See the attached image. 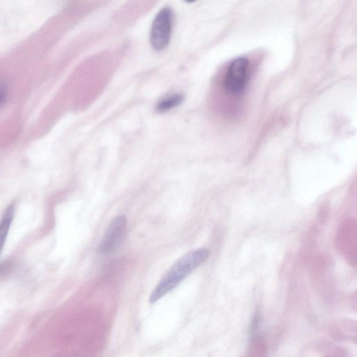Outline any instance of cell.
Returning a JSON list of instances; mask_svg holds the SVG:
<instances>
[{
	"label": "cell",
	"mask_w": 357,
	"mask_h": 357,
	"mask_svg": "<svg viewBox=\"0 0 357 357\" xmlns=\"http://www.w3.org/2000/svg\"><path fill=\"white\" fill-rule=\"evenodd\" d=\"M210 252L206 248L190 251L177 259L162 275L150 296L155 303L176 287L192 271L206 260Z\"/></svg>",
	"instance_id": "obj_1"
},
{
	"label": "cell",
	"mask_w": 357,
	"mask_h": 357,
	"mask_svg": "<svg viewBox=\"0 0 357 357\" xmlns=\"http://www.w3.org/2000/svg\"><path fill=\"white\" fill-rule=\"evenodd\" d=\"M249 73V61L245 57L234 59L229 65L223 85L231 93L241 94L245 89Z\"/></svg>",
	"instance_id": "obj_2"
},
{
	"label": "cell",
	"mask_w": 357,
	"mask_h": 357,
	"mask_svg": "<svg viewBox=\"0 0 357 357\" xmlns=\"http://www.w3.org/2000/svg\"><path fill=\"white\" fill-rule=\"evenodd\" d=\"M172 31V12L168 8L160 10L155 16L150 32V43L155 50H162L169 43Z\"/></svg>",
	"instance_id": "obj_3"
},
{
	"label": "cell",
	"mask_w": 357,
	"mask_h": 357,
	"mask_svg": "<svg viewBox=\"0 0 357 357\" xmlns=\"http://www.w3.org/2000/svg\"><path fill=\"white\" fill-rule=\"evenodd\" d=\"M126 218L119 215L113 219L107 227L103 235L100 250L108 254L114 251L123 241L127 228Z\"/></svg>",
	"instance_id": "obj_4"
},
{
	"label": "cell",
	"mask_w": 357,
	"mask_h": 357,
	"mask_svg": "<svg viewBox=\"0 0 357 357\" xmlns=\"http://www.w3.org/2000/svg\"><path fill=\"white\" fill-rule=\"evenodd\" d=\"M14 216V206L10 204L2 217L0 225V245L3 248Z\"/></svg>",
	"instance_id": "obj_5"
},
{
	"label": "cell",
	"mask_w": 357,
	"mask_h": 357,
	"mask_svg": "<svg viewBox=\"0 0 357 357\" xmlns=\"http://www.w3.org/2000/svg\"><path fill=\"white\" fill-rule=\"evenodd\" d=\"M184 100V96L181 93H175L161 99L156 105L155 109L159 112H165L178 105Z\"/></svg>",
	"instance_id": "obj_6"
}]
</instances>
